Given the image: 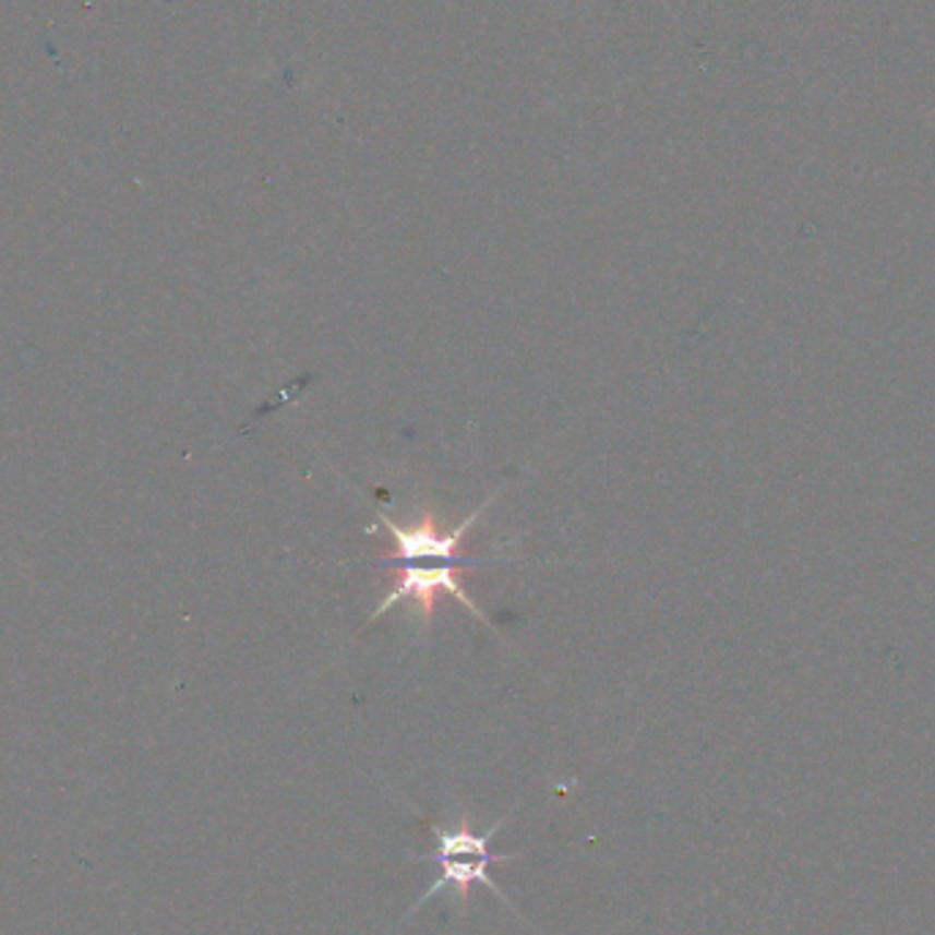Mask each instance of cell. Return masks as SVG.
Segmentation results:
<instances>
[{
    "label": "cell",
    "mask_w": 935,
    "mask_h": 935,
    "mask_svg": "<svg viewBox=\"0 0 935 935\" xmlns=\"http://www.w3.org/2000/svg\"><path fill=\"white\" fill-rule=\"evenodd\" d=\"M490 501L493 499H488L479 510H474L465 520H459V526L452 528V531H441L430 510L421 512L410 526H397L386 515H377L394 539L392 555L381 561L383 566L394 570V588L377 604L370 621H377L399 602H410L421 621H430L432 613H435L437 594H448L463 608L471 610L482 624H490L482 610L477 608V602L465 594L463 577H459V572L479 564V561L459 555V544H463L465 534L471 531L474 523L482 517V512L488 510Z\"/></svg>",
    "instance_id": "obj_1"
},
{
    "label": "cell",
    "mask_w": 935,
    "mask_h": 935,
    "mask_svg": "<svg viewBox=\"0 0 935 935\" xmlns=\"http://www.w3.org/2000/svg\"><path fill=\"white\" fill-rule=\"evenodd\" d=\"M495 829H499V826H495ZM495 829L477 835V831L468 829V824H459L457 829H441V826H435L437 851L419 859L421 862H435L441 875H437L435 884L416 900L413 911L419 906H424V902L430 900V897H435L441 889H457V895L465 897V891L471 889L474 884H484L488 889H493L501 900H506L501 886L490 878V864L510 862V859L515 856H501V853L490 851V840H493Z\"/></svg>",
    "instance_id": "obj_2"
}]
</instances>
